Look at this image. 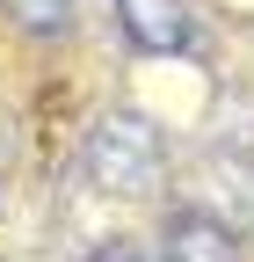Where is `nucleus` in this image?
Returning a JSON list of instances; mask_svg holds the SVG:
<instances>
[{"instance_id": "nucleus-6", "label": "nucleus", "mask_w": 254, "mask_h": 262, "mask_svg": "<svg viewBox=\"0 0 254 262\" xmlns=\"http://www.w3.org/2000/svg\"><path fill=\"white\" fill-rule=\"evenodd\" d=\"M87 262H153V255H145L138 241H102V248L87 255Z\"/></svg>"}, {"instance_id": "nucleus-2", "label": "nucleus", "mask_w": 254, "mask_h": 262, "mask_svg": "<svg viewBox=\"0 0 254 262\" xmlns=\"http://www.w3.org/2000/svg\"><path fill=\"white\" fill-rule=\"evenodd\" d=\"M160 262H240V233H233V219L182 204L160 226Z\"/></svg>"}, {"instance_id": "nucleus-5", "label": "nucleus", "mask_w": 254, "mask_h": 262, "mask_svg": "<svg viewBox=\"0 0 254 262\" xmlns=\"http://www.w3.org/2000/svg\"><path fill=\"white\" fill-rule=\"evenodd\" d=\"M225 196H233V233L254 226V160H225Z\"/></svg>"}, {"instance_id": "nucleus-1", "label": "nucleus", "mask_w": 254, "mask_h": 262, "mask_svg": "<svg viewBox=\"0 0 254 262\" xmlns=\"http://www.w3.org/2000/svg\"><path fill=\"white\" fill-rule=\"evenodd\" d=\"M87 182L94 189H109V196H153L167 175V139H160V124H153L145 110H102L87 124Z\"/></svg>"}, {"instance_id": "nucleus-4", "label": "nucleus", "mask_w": 254, "mask_h": 262, "mask_svg": "<svg viewBox=\"0 0 254 262\" xmlns=\"http://www.w3.org/2000/svg\"><path fill=\"white\" fill-rule=\"evenodd\" d=\"M0 15L22 37H66L73 29V0H0Z\"/></svg>"}, {"instance_id": "nucleus-3", "label": "nucleus", "mask_w": 254, "mask_h": 262, "mask_svg": "<svg viewBox=\"0 0 254 262\" xmlns=\"http://www.w3.org/2000/svg\"><path fill=\"white\" fill-rule=\"evenodd\" d=\"M109 8H116V29L131 37V51H145V58H174L196 37L182 0H109Z\"/></svg>"}]
</instances>
